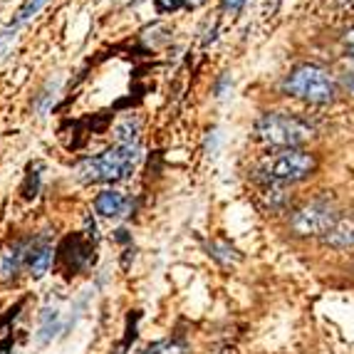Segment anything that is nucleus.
<instances>
[{
  "mask_svg": "<svg viewBox=\"0 0 354 354\" xmlns=\"http://www.w3.org/2000/svg\"><path fill=\"white\" fill-rule=\"evenodd\" d=\"M142 354H183V344L176 342H156L151 347H147Z\"/></svg>",
  "mask_w": 354,
  "mask_h": 354,
  "instance_id": "f3484780",
  "label": "nucleus"
},
{
  "mask_svg": "<svg viewBox=\"0 0 354 354\" xmlns=\"http://www.w3.org/2000/svg\"><path fill=\"white\" fill-rule=\"evenodd\" d=\"M142 156V149L136 144H114L100 156L84 159L77 166V176L84 183H114L127 178L134 171L136 161Z\"/></svg>",
  "mask_w": 354,
  "mask_h": 354,
  "instance_id": "f03ea898",
  "label": "nucleus"
},
{
  "mask_svg": "<svg viewBox=\"0 0 354 354\" xmlns=\"http://www.w3.org/2000/svg\"><path fill=\"white\" fill-rule=\"evenodd\" d=\"M59 330H62V317H59L57 310H42L40 330H37V342L48 344Z\"/></svg>",
  "mask_w": 354,
  "mask_h": 354,
  "instance_id": "f8f14e48",
  "label": "nucleus"
},
{
  "mask_svg": "<svg viewBox=\"0 0 354 354\" xmlns=\"http://www.w3.org/2000/svg\"><path fill=\"white\" fill-rule=\"evenodd\" d=\"M87 225V233H75V236H67L62 241V245L57 248V263L59 268L65 270L67 278L77 275V272L87 270L92 263H95V243H97V225L95 221L84 218Z\"/></svg>",
  "mask_w": 354,
  "mask_h": 354,
  "instance_id": "39448f33",
  "label": "nucleus"
},
{
  "mask_svg": "<svg viewBox=\"0 0 354 354\" xmlns=\"http://www.w3.org/2000/svg\"><path fill=\"white\" fill-rule=\"evenodd\" d=\"M342 48H344V53H347V57L354 59V28H349L342 35Z\"/></svg>",
  "mask_w": 354,
  "mask_h": 354,
  "instance_id": "aec40b11",
  "label": "nucleus"
},
{
  "mask_svg": "<svg viewBox=\"0 0 354 354\" xmlns=\"http://www.w3.org/2000/svg\"><path fill=\"white\" fill-rule=\"evenodd\" d=\"M245 3H248V0H221V6H223L225 12H241Z\"/></svg>",
  "mask_w": 354,
  "mask_h": 354,
  "instance_id": "412c9836",
  "label": "nucleus"
},
{
  "mask_svg": "<svg viewBox=\"0 0 354 354\" xmlns=\"http://www.w3.org/2000/svg\"><path fill=\"white\" fill-rule=\"evenodd\" d=\"M342 89L354 100V72H347V75L342 77Z\"/></svg>",
  "mask_w": 354,
  "mask_h": 354,
  "instance_id": "5701e85b",
  "label": "nucleus"
},
{
  "mask_svg": "<svg viewBox=\"0 0 354 354\" xmlns=\"http://www.w3.org/2000/svg\"><path fill=\"white\" fill-rule=\"evenodd\" d=\"M228 87H230V75H221L218 82H216V87H213V92H216V97H223Z\"/></svg>",
  "mask_w": 354,
  "mask_h": 354,
  "instance_id": "4be33fe9",
  "label": "nucleus"
},
{
  "mask_svg": "<svg viewBox=\"0 0 354 354\" xmlns=\"http://www.w3.org/2000/svg\"><path fill=\"white\" fill-rule=\"evenodd\" d=\"M319 169L317 153L305 149H275L266 153L258 164L260 178L270 186H290V183L307 181Z\"/></svg>",
  "mask_w": 354,
  "mask_h": 354,
  "instance_id": "f257e3e1",
  "label": "nucleus"
},
{
  "mask_svg": "<svg viewBox=\"0 0 354 354\" xmlns=\"http://www.w3.org/2000/svg\"><path fill=\"white\" fill-rule=\"evenodd\" d=\"M23 305H25V300L15 302V305H12L10 310L0 317V354H10L12 352V322L18 319Z\"/></svg>",
  "mask_w": 354,
  "mask_h": 354,
  "instance_id": "9b49d317",
  "label": "nucleus"
},
{
  "mask_svg": "<svg viewBox=\"0 0 354 354\" xmlns=\"http://www.w3.org/2000/svg\"><path fill=\"white\" fill-rule=\"evenodd\" d=\"M255 139L272 149H302L315 136V127L288 112H268L255 122Z\"/></svg>",
  "mask_w": 354,
  "mask_h": 354,
  "instance_id": "7ed1b4c3",
  "label": "nucleus"
},
{
  "mask_svg": "<svg viewBox=\"0 0 354 354\" xmlns=\"http://www.w3.org/2000/svg\"><path fill=\"white\" fill-rule=\"evenodd\" d=\"M208 255H211L213 260H218L221 266H233V263L241 260V253H238L228 241H213L211 245H208Z\"/></svg>",
  "mask_w": 354,
  "mask_h": 354,
  "instance_id": "2eb2a0df",
  "label": "nucleus"
},
{
  "mask_svg": "<svg viewBox=\"0 0 354 354\" xmlns=\"http://www.w3.org/2000/svg\"><path fill=\"white\" fill-rule=\"evenodd\" d=\"M40 181H42V164L40 161H32V164H28V174H25V183L23 189H20V194L25 198H35L37 191H40Z\"/></svg>",
  "mask_w": 354,
  "mask_h": 354,
  "instance_id": "dca6fc26",
  "label": "nucleus"
},
{
  "mask_svg": "<svg viewBox=\"0 0 354 354\" xmlns=\"http://www.w3.org/2000/svg\"><path fill=\"white\" fill-rule=\"evenodd\" d=\"M50 0H23V3H20V8L18 10H15V18L10 20V25L12 28H23L25 23H28V20H32L37 15V12L42 10V8L48 6Z\"/></svg>",
  "mask_w": 354,
  "mask_h": 354,
  "instance_id": "4468645a",
  "label": "nucleus"
},
{
  "mask_svg": "<svg viewBox=\"0 0 354 354\" xmlns=\"http://www.w3.org/2000/svg\"><path fill=\"white\" fill-rule=\"evenodd\" d=\"M283 92L307 104H330L337 97V82L332 72L315 62H302L292 67L283 80Z\"/></svg>",
  "mask_w": 354,
  "mask_h": 354,
  "instance_id": "20e7f679",
  "label": "nucleus"
},
{
  "mask_svg": "<svg viewBox=\"0 0 354 354\" xmlns=\"http://www.w3.org/2000/svg\"><path fill=\"white\" fill-rule=\"evenodd\" d=\"M322 245H327L332 250L354 248V213H339L337 216L330 230L322 236Z\"/></svg>",
  "mask_w": 354,
  "mask_h": 354,
  "instance_id": "0eeeda50",
  "label": "nucleus"
},
{
  "mask_svg": "<svg viewBox=\"0 0 354 354\" xmlns=\"http://www.w3.org/2000/svg\"><path fill=\"white\" fill-rule=\"evenodd\" d=\"M30 250H32V241H18L12 248L3 253V266H0V278H15V272L23 266H28Z\"/></svg>",
  "mask_w": 354,
  "mask_h": 354,
  "instance_id": "1a4fd4ad",
  "label": "nucleus"
},
{
  "mask_svg": "<svg viewBox=\"0 0 354 354\" xmlns=\"http://www.w3.org/2000/svg\"><path fill=\"white\" fill-rule=\"evenodd\" d=\"M339 213L335 211L330 198H313V201L302 203L300 208L292 211L290 216V230L297 238H322L335 223Z\"/></svg>",
  "mask_w": 354,
  "mask_h": 354,
  "instance_id": "423d86ee",
  "label": "nucleus"
},
{
  "mask_svg": "<svg viewBox=\"0 0 354 354\" xmlns=\"http://www.w3.org/2000/svg\"><path fill=\"white\" fill-rule=\"evenodd\" d=\"M15 35H18V28H12V25L0 30V55L8 53V48H10V42L15 40Z\"/></svg>",
  "mask_w": 354,
  "mask_h": 354,
  "instance_id": "a211bd4d",
  "label": "nucleus"
},
{
  "mask_svg": "<svg viewBox=\"0 0 354 354\" xmlns=\"http://www.w3.org/2000/svg\"><path fill=\"white\" fill-rule=\"evenodd\" d=\"M114 134H117V144H136V147H139V139H142V122L136 117H127L122 124H117Z\"/></svg>",
  "mask_w": 354,
  "mask_h": 354,
  "instance_id": "ddd939ff",
  "label": "nucleus"
},
{
  "mask_svg": "<svg viewBox=\"0 0 354 354\" xmlns=\"http://www.w3.org/2000/svg\"><path fill=\"white\" fill-rule=\"evenodd\" d=\"M127 206H129V198H127L122 191H114V189H104L97 194L95 198V211L104 218H119V216H124Z\"/></svg>",
  "mask_w": 354,
  "mask_h": 354,
  "instance_id": "9d476101",
  "label": "nucleus"
},
{
  "mask_svg": "<svg viewBox=\"0 0 354 354\" xmlns=\"http://www.w3.org/2000/svg\"><path fill=\"white\" fill-rule=\"evenodd\" d=\"M53 260H55V250L48 243V238H35V241H32V250H30V258H28L30 275L35 280L45 278L50 266H53Z\"/></svg>",
  "mask_w": 354,
  "mask_h": 354,
  "instance_id": "6e6552de",
  "label": "nucleus"
},
{
  "mask_svg": "<svg viewBox=\"0 0 354 354\" xmlns=\"http://www.w3.org/2000/svg\"><path fill=\"white\" fill-rule=\"evenodd\" d=\"M206 0H183V6L186 8H198V6H203Z\"/></svg>",
  "mask_w": 354,
  "mask_h": 354,
  "instance_id": "b1692460",
  "label": "nucleus"
},
{
  "mask_svg": "<svg viewBox=\"0 0 354 354\" xmlns=\"http://www.w3.org/2000/svg\"><path fill=\"white\" fill-rule=\"evenodd\" d=\"M153 6L159 12H174L183 6V0H153Z\"/></svg>",
  "mask_w": 354,
  "mask_h": 354,
  "instance_id": "6ab92c4d",
  "label": "nucleus"
}]
</instances>
